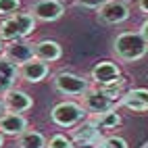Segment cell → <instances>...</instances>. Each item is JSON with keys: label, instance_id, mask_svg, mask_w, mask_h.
<instances>
[{"label": "cell", "instance_id": "6da1fadb", "mask_svg": "<svg viewBox=\"0 0 148 148\" xmlns=\"http://www.w3.org/2000/svg\"><path fill=\"white\" fill-rule=\"evenodd\" d=\"M113 54L121 63H136L148 54V44L140 32H123L113 40Z\"/></svg>", "mask_w": 148, "mask_h": 148}, {"label": "cell", "instance_id": "7a4b0ae2", "mask_svg": "<svg viewBox=\"0 0 148 148\" xmlns=\"http://www.w3.org/2000/svg\"><path fill=\"white\" fill-rule=\"evenodd\" d=\"M36 23L38 21L34 19V15L29 11L27 13H15L0 23V40L6 42V44L25 40L29 34H34Z\"/></svg>", "mask_w": 148, "mask_h": 148}, {"label": "cell", "instance_id": "3957f363", "mask_svg": "<svg viewBox=\"0 0 148 148\" xmlns=\"http://www.w3.org/2000/svg\"><path fill=\"white\" fill-rule=\"evenodd\" d=\"M50 119L56 127H67V130H71V127L79 125L82 121L88 119V113L86 108L82 106V102H75V100H61L52 106L50 111Z\"/></svg>", "mask_w": 148, "mask_h": 148}, {"label": "cell", "instance_id": "277c9868", "mask_svg": "<svg viewBox=\"0 0 148 148\" xmlns=\"http://www.w3.org/2000/svg\"><path fill=\"white\" fill-rule=\"evenodd\" d=\"M52 86L58 94L71 96V98H82L88 90L92 88V82L84 75H77L73 71H58L52 75Z\"/></svg>", "mask_w": 148, "mask_h": 148}, {"label": "cell", "instance_id": "5b68a950", "mask_svg": "<svg viewBox=\"0 0 148 148\" xmlns=\"http://www.w3.org/2000/svg\"><path fill=\"white\" fill-rule=\"evenodd\" d=\"M132 15V8L127 0H106V2L96 11V19L102 25H121Z\"/></svg>", "mask_w": 148, "mask_h": 148}, {"label": "cell", "instance_id": "8992f818", "mask_svg": "<svg viewBox=\"0 0 148 148\" xmlns=\"http://www.w3.org/2000/svg\"><path fill=\"white\" fill-rule=\"evenodd\" d=\"M123 79L121 67L115 61H98L92 71H90V82L94 88H102V86H111Z\"/></svg>", "mask_w": 148, "mask_h": 148}, {"label": "cell", "instance_id": "52a82bcc", "mask_svg": "<svg viewBox=\"0 0 148 148\" xmlns=\"http://www.w3.org/2000/svg\"><path fill=\"white\" fill-rule=\"evenodd\" d=\"M29 13L34 15L36 21L52 23V21H58L65 15V4L61 0H38V2L32 4Z\"/></svg>", "mask_w": 148, "mask_h": 148}, {"label": "cell", "instance_id": "ba28073f", "mask_svg": "<svg viewBox=\"0 0 148 148\" xmlns=\"http://www.w3.org/2000/svg\"><path fill=\"white\" fill-rule=\"evenodd\" d=\"M69 136L75 142V146H94V148L100 146V130L94 125L90 117L86 121H82L79 125H75Z\"/></svg>", "mask_w": 148, "mask_h": 148}, {"label": "cell", "instance_id": "9c48e42d", "mask_svg": "<svg viewBox=\"0 0 148 148\" xmlns=\"http://www.w3.org/2000/svg\"><path fill=\"white\" fill-rule=\"evenodd\" d=\"M82 106L86 108L88 117H98L102 115L106 111H113L115 108V102H111L106 96H102L100 92H98V88H90L84 96H82Z\"/></svg>", "mask_w": 148, "mask_h": 148}, {"label": "cell", "instance_id": "30bf717a", "mask_svg": "<svg viewBox=\"0 0 148 148\" xmlns=\"http://www.w3.org/2000/svg\"><path fill=\"white\" fill-rule=\"evenodd\" d=\"M2 102H4V111L6 113L23 115V113H27L29 108L34 106V98L29 96L25 90H21V88H13V90H8V92L2 94Z\"/></svg>", "mask_w": 148, "mask_h": 148}, {"label": "cell", "instance_id": "8fae6325", "mask_svg": "<svg viewBox=\"0 0 148 148\" xmlns=\"http://www.w3.org/2000/svg\"><path fill=\"white\" fill-rule=\"evenodd\" d=\"M2 56L6 58L8 63H13L15 67H21L25 63H29L34 56V44H29L27 40H19V42H11L4 44V52Z\"/></svg>", "mask_w": 148, "mask_h": 148}, {"label": "cell", "instance_id": "7c38bea8", "mask_svg": "<svg viewBox=\"0 0 148 148\" xmlns=\"http://www.w3.org/2000/svg\"><path fill=\"white\" fill-rule=\"evenodd\" d=\"M48 73H50V65L40 61V58H32L29 63L19 67V79L27 84H40L48 77Z\"/></svg>", "mask_w": 148, "mask_h": 148}, {"label": "cell", "instance_id": "4fadbf2b", "mask_svg": "<svg viewBox=\"0 0 148 148\" xmlns=\"http://www.w3.org/2000/svg\"><path fill=\"white\" fill-rule=\"evenodd\" d=\"M121 106H125L132 113H146L148 111V88H134L123 94L119 100Z\"/></svg>", "mask_w": 148, "mask_h": 148}, {"label": "cell", "instance_id": "5bb4252c", "mask_svg": "<svg viewBox=\"0 0 148 148\" xmlns=\"http://www.w3.org/2000/svg\"><path fill=\"white\" fill-rule=\"evenodd\" d=\"M27 119L25 115H19V113H4L0 117V134L2 136H15L19 138L23 132H27Z\"/></svg>", "mask_w": 148, "mask_h": 148}, {"label": "cell", "instance_id": "9a60e30c", "mask_svg": "<svg viewBox=\"0 0 148 148\" xmlns=\"http://www.w3.org/2000/svg\"><path fill=\"white\" fill-rule=\"evenodd\" d=\"M34 56L44 63H54L63 56V46L54 40H40L34 44Z\"/></svg>", "mask_w": 148, "mask_h": 148}, {"label": "cell", "instance_id": "2e32d148", "mask_svg": "<svg viewBox=\"0 0 148 148\" xmlns=\"http://www.w3.org/2000/svg\"><path fill=\"white\" fill-rule=\"evenodd\" d=\"M17 79H19V67L8 63L4 56H0V96L17 88Z\"/></svg>", "mask_w": 148, "mask_h": 148}, {"label": "cell", "instance_id": "e0dca14e", "mask_svg": "<svg viewBox=\"0 0 148 148\" xmlns=\"http://www.w3.org/2000/svg\"><path fill=\"white\" fill-rule=\"evenodd\" d=\"M90 119L94 121V125H96L100 132H102V130H117V127L123 123L121 115L117 113V108H113V111H106V113L98 115V117H90Z\"/></svg>", "mask_w": 148, "mask_h": 148}, {"label": "cell", "instance_id": "ac0fdd59", "mask_svg": "<svg viewBox=\"0 0 148 148\" xmlns=\"http://www.w3.org/2000/svg\"><path fill=\"white\" fill-rule=\"evenodd\" d=\"M19 148H46V138L36 132V130H27L19 136Z\"/></svg>", "mask_w": 148, "mask_h": 148}, {"label": "cell", "instance_id": "d6986e66", "mask_svg": "<svg viewBox=\"0 0 148 148\" xmlns=\"http://www.w3.org/2000/svg\"><path fill=\"white\" fill-rule=\"evenodd\" d=\"M98 92H100L102 96H106L111 102L119 104V100H121L123 94H125V79L117 82V84H111V86H102V88H98Z\"/></svg>", "mask_w": 148, "mask_h": 148}, {"label": "cell", "instance_id": "ffe728a7", "mask_svg": "<svg viewBox=\"0 0 148 148\" xmlns=\"http://www.w3.org/2000/svg\"><path fill=\"white\" fill-rule=\"evenodd\" d=\"M46 148H77V146L71 140V136H67V134H54L50 140L46 142Z\"/></svg>", "mask_w": 148, "mask_h": 148}, {"label": "cell", "instance_id": "44dd1931", "mask_svg": "<svg viewBox=\"0 0 148 148\" xmlns=\"http://www.w3.org/2000/svg\"><path fill=\"white\" fill-rule=\"evenodd\" d=\"M21 8V0H0V17H11L15 13H19Z\"/></svg>", "mask_w": 148, "mask_h": 148}, {"label": "cell", "instance_id": "7402d4cb", "mask_svg": "<svg viewBox=\"0 0 148 148\" xmlns=\"http://www.w3.org/2000/svg\"><path fill=\"white\" fill-rule=\"evenodd\" d=\"M98 148H130V146H127V140L121 136H108L100 142Z\"/></svg>", "mask_w": 148, "mask_h": 148}, {"label": "cell", "instance_id": "603a6c76", "mask_svg": "<svg viewBox=\"0 0 148 148\" xmlns=\"http://www.w3.org/2000/svg\"><path fill=\"white\" fill-rule=\"evenodd\" d=\"M106 0H75V6L79 8H88V11H98Z\"/></svg>", "mask_w": 148, "mask_h": 148}, {"label": "cell", "instance_id": "cb8c5ba5", "mask_svg": "<svg viewBox=\"0 0 148 148\" xmlns=\"http://www.w3.org/2000/svg\"><path fill=\"white\" fill-rule=\"evenodd\" d=\"M138 32H140V36L144 38V42L148 44V19H146V21L140 25V29H138Z\"/></svg>", "mask_w": 148, "mask_h": 148}, {"label": "cell", "instance_id": "d4e9b609", "mask_svg": "<svg viewBox=\"0 0 148 148\" xmlns=\"http://www.w3.org/2000/svg\"><path fill=\"white\" fill-rule=\"evenodd\" d=\"M138 11L148 17V0H138Z\"/></svg>", "mask_w": 148, "mask_h": 148}, {"label": "cell", "instance_id": "484cf974", "mask_svg": "<svg viewBox=\"0 0 148 148\" xmlns=\"http://www.w3.org/2000/svg\"><path fill=\"white\" fill-rule=\"evenodd\" d=\"M6 111H4V102H2V96H0V117H2Z\"/></svg>", "mask_w": 148, "mask_h": 148}, {"label": "cell", "instance_id": "4316f807", "mask_svg": "<svg viewBox=\"0 0 148 148\" xmlns=\"http://www.w3.org/2000/svg\"><path fill=\"white\" fill-rule=\"evenodd\" d=\"M2 52H4V42L0 40V56H2Z\"/></svg>", "mask_w": 148, "mask_h": 148}, {"label": "cell", "instance_id": "83f0119b", "mask_svg": "<svg viewBox=\"0 0 148 148\" xmlns=\"http://www.w3.org/2000/svg\"><path fill=\"white\" fill-rule=\"evenodd\" d=\"M2 146H4V136L0 134V148H2Z\"/></svg>", "mask_w": 148, "mask_h": 148}]
</instances>
